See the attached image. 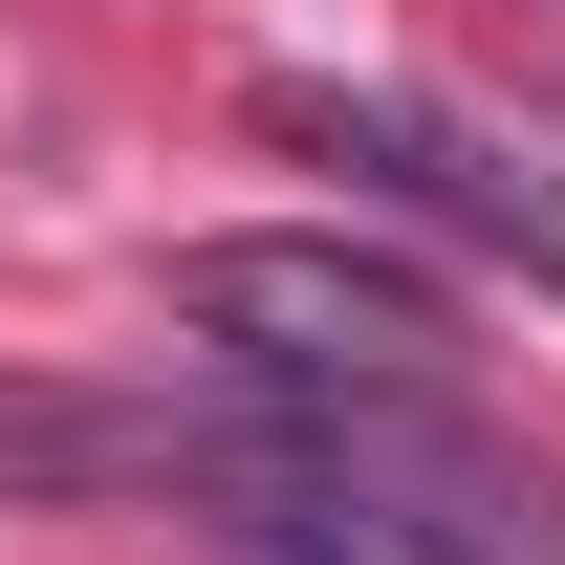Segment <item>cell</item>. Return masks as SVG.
<instances>
[{"label":"cell","mask_w":565,"mask_h":565,"mask_svg":"<svg viewBox=\"0 0 565 565\" xmlns=\"http://www.w3.org/2000/svg\"><path fill=\"white\" fill-rule=\"evenodd\" d=\"M174 327L239 392H457V305L392 239H196L174 262Z\"/></svg>","instance_id":"obj_1"},{"label":"cell","mask_w":565,"mask_h":565,"mask_svg":"<svg viewBox=\"0 0 565 565\" xmlns=\"http://www.w3.org/2000/svg\"><path fill=\"white\" fill-rule=\"evenodd\" d=\"M305 435H327L370 565H565V479L522 435H479L457 392H305Z\"/></svg>","instance_id":"obj_2"},{"label":"cell","mask_w":565,"mask_h":565,"mask_svg":"<svg viewBox=\"0 0 565 565\" xmlns=\"http://www.w3.org/2000/svg\"><path fill=\"white\" fill-rule=\"evenodd\" d=\"M262 131L282 152H327V174H370V196H414V217H457V239H500V262L522 282H565V196L544 174H500L479 131H457V109H414V87H262Z\"/></svg>","instance_id":"obj_3"},{"label":"cell","mask_w":565,"mask_h":565,"mask_svg":"<svg viewBox=\"0 0 565 565\" xmlns=\"http://www.w3.org/2000/svg\"><path fill=\"white\" fill-rule=\"evenodd\" d=\"M479 44H500L522 87H565V0H479Z\"/></svg>","instance_id":"obj_4"}]
</instances>
